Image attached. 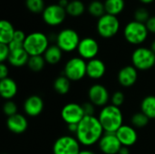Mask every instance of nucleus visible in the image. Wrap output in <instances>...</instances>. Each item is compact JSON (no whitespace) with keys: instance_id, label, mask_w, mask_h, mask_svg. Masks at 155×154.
<instances>
[{"instance_id":"f257e3e1","label":"nucleus","mask_w":155,"mask_h":154,"mask_svg":"<svg viewBox=\"0 0 155 154\" xmlns=\"http://www.w3.org/2000/svg\"><path fill=\"white\" fill-rule=\"evenodd\" d=\"M104 134V130L98 117L84 116L78 123L75 137L81 145L90 147L98 143Z\"/></svg>"},{"instance_id":"f03ea898","label":"nucleus","mask_w":155,"mask_h":154,"mask_svg":"<svg viewBox=\"0 0 155 154\" xmlns=\"http://www.w3.org/2000/svg\"><path fill=\"white\" fill-rule=\"evenodd\" d=\"M98 119L104 130V133H115L124 124V114L120 107L107 104L99 113Z\"/></svg>"},{"instance_id":"7ed1b4c3","label":"nucleus","mask_w":155,"mask_h":154,"mask_svg":"<svg viewBox=\"0 0 155 154\" xmlns=\"http://www.w3.org/2000/svg\"><path fill=\"white\" fill-rule=\"evenodd\" d=\"M49 37L43 32H32L26 35L24 42V49L30 56L44 55L49 47Z\"/></svg>"},{"instance_id":"20e7f679","label":"nucleus","mask_w":155,"mask_h":154,"mask_svg":"<svg viewBox=\"0 0 155 154\" xmlns=\"http://www.w3.org/2000/svg\"><path fill=\"white\" fill-rule=\"evenodd\" d=\"M149 31L145 24L135 20L130 21L124 28V37L127 43L133 45H140L148 38Z\"/></svg>"},{"instance_id":"39448f33","label":"nucleus","mask_w":155,"mask_h":154,"mask_svg":"<svg viewBox=\"0 0 155 154\" xmlns=\"http://www.w3.org/2000/svg\"><path fill=\"white\" fill-rule=\"evenodd\" d=\"M132 65L138 71H148L155 67V54L150 47L138 46L131 55Z\"/></svg>"},{"instance_id":"423d86ee","label":"nucleus","mask_w":155,"mask_h":154,"mask_svg":"<svg viewBox=\"0 0 155 154\" xmlns=\"http://www.w3.org/2000/svg\"><path fill=\"white\" fill-rule=\"evenodd\" d=\"M80 41L79 34L73 28H64L55 35V44L64 53H72L77 50Z\"/></svg>"},{"instance_id":"0eeeda50","label":"nucleus","mask_w":155,"mask_h":154,"mask_svg":"<svg viewBox=\"0 0 155 154\" xmlns=\"http://www.w3.org/2000/svg\"><path fill=\"white\" fill-rule=\"evenodd\" d=\"M120 26V21L117 16L104 14L97 20L96 31L101 37L104 39H110L118 34Z\"/></svg>"},{"instance_id":"6e6552de","label":"nucleus","mask_w":155,"mask_h":154,"mask_svg":"<svg viewBox=\"0 0 155 154\" xmlns=\"http://www.w3.org/2000/svg\"><path fill=\"white\" fill-rule=\"evenodd\" d=\"M87 62L80 56L70 58L64 64V75L71 82H78L86 76Z\"/></svg>"},{"instance_id":"1a4fd4ad","label":"nucleus","mask_w":155,"mask_h":154,"mask_svg":"<svg viewBox=\"0 0 155 154\" xmlns=\"http://www.w3.org/2000/svg\"><path fill=\"white\" fill-rule=\"evenodd\" d=\"M81 144L75 136L63 135L55 140L53 145V154H79Z\"/></svg>"},{"instance_id":"9d476101","label":"nucleus","mask_w":155,"mask_h":154,"mask_svg":"<svg viewBox=\"0 0 155 154\" xmlns=\"http://www.w3.org/2000/svg\"><path fill=\"white\" fill-rule=\"evenodd\" d=\"M66 15L67 13L65 8L59 5L57 3L46 5L42 13L44 22L50 26H57L62 25L64 22Z\"/></svg>"},{"instance_id":"9b49d317","label":"nucleus","mask_w":155,"mask_h":154,"mask_svg":"<svg viewBox=\"0 0 155 154\" xmlns=\"http://www.w3.org/2000/svg\"><path fill=\"white\" fill-rule=\"evenodd\" d=\"M85 116L82 104L77 103H68L61 110L62 120L68 124H78Z\"/></svg>"},{"instance_id":"f8f14e48","label":"nucleus","mask_w":155,"mask_h":154,"mask_svg":"<svg viewBox=\"0 0 155 154\" xmlns=\"http://www.w3.org/2000/svg\"><path fill=\"white\" fill-rule=\"evenodd\" d=\"M88 99L95 107H104L111 100L108 89L101 84H94L88 89Z\"/></svg>"},{"instance_id":"ddd939ff","label":"nucleus","mask_w":155,"mask_h":154,"mask_svg":"<svg viewBox=\"0 0 155 154\" xmlns=\"http://www.w3.org/2000/svg\"><path fill=\"white\" fill-rule=\"evenodd\" d=\"M99 49L100 47L98 42L94 38L87 36L81 39L76 51L79 56L87 62L96 58L99 53Z\"/></svg>"},{"instance_id":"4468645a","label":"nucleus","mask_w":155,"mask_h":154,"mask_svg":"<svg viewBox=\"0 0 155 154\" xmlns=\"http://www.w3.org/2000/svg\"><path fill=\"white\" fill-rule=\"evenodd\" d=\"M100 151L104 154H118L123 145L114 133H104L98 143Z\"/></svg>"},{"instance_id":"2eb2a0df","label":"nucleus","mask_w":155,"mask_h":154,"mask_svg":"<svg viewBox=\"0 0 155 154\" xmlns=\"http://www.w3.org/2000/svg\"><path fill=\"white\" fill-rule=\"evenodd\" d=\"M117 80L121 86L124 88L132 87L138 80V70L134 65H125L119 70Z\"/></svg>"},{"instance_id":"dca6fc26","label":"nucleus","mask_w":155,"mask_h":154,"mask_svg":"<svg viewBox=\"0 0 155 154\" xmlns=\"http://www.w3.org/2000/svg\"><path fill=\"white\" fill-rule=\"evenodd\" d=\"M121 144L125 147H131L134 145L138 141V133L136 129L128 124H123L119 130L115 133Z\"/></svg>"},{"instance_id":"f3484780","label":"nucleus","mask_w":155,"mask_h":154,"mask_svg":"<svg viewBox=\"0 0 155 154\" xmlns=\"http://www.w3.org/2000/svg\"><path fill=\"white\" fill-rule=\"evenodd\" d=\"M45 108L44 100L36 94L31 95L24 102V112L29 117L39 116Z\"/></svg>"},{"instance_id":"a211bd4d","label":"nucleus","mask_w":155,"mask_h":154,"mask_svg":"<svg viewBox=\"0 0 155 154\" xmlns=\"http://www.w3.org/2000/svg\"><path fill=\"white\" fill-rule=\"evenodd\" d=\"M7 129L15 134H22L28 128V121L26 117L21 113H16L6 119Z\"/></svg>"},{"instance_id":"6ab92c4d","label":"nucleus","mask_w":155,"mask_h":154,"mask_svg":"<svg viewBox=\"0 0 155 154\" xmlns=\"http://www.w3.org/2000/svg\"><path fill=\"white\" fill-rule=\"evenodd\" d=\"M106 73V65L104 62L99 58L87 61L86 76L92 80H99L104 76Z\"/></svg>"},{"instance_id":"aec40b11","label":"nucleus","mask_w":155,"mask_h":154,"mask_svg":"<svg viewBox=\"0 0 155 154\" xmlns=\"http://www.w3.org/2000/svg\"><path fill=\"white\" fill-rule=\"evenodd\" d=\"M18 86L16 82L10 77L2 79L0 81V95L3 99L8 101L16 96Z\"/></svg>"},{"instance_id":"412c9836","label":"nucleus","mask_w":155,"mask_h":154,"mask_svg":"<svg viewBox=\"0 0 155 154\" xmlns=\"http://www.w3.org/2000/svg\"><path fill=\"white\" fill-rule=\"evenodd\" d=\"M29 58L30 55L26 53V51L24 48H21L11 51L7 62L10 65L15 68H20L25 65H27Z\"/></svg>"},{"instance_id":"4be33fe9","label":"nucleus","mask_w":155,"mask_h":154,"mask_svg":"<svg viewBox=\"0 0 155 154\" xmlns=\"http://www.w3.org/2000/svg\"><path fill=\"white\" fill-rule=\"evenodd\" d=\"M15 33L14 25L7 20H1L0 22V44H9L13 40Z\"/></svg>"},{"instance_id":"5701e85b","label":"nucleus","mask_w":155,"mask_h":154,"mask_svg":"<svg viewBox=\"0 0 155 154\" xmlns=\"http://www.w3.org/2000/svg\"><path fill=\"white\" fill-rule=\"evenodd\" d=\"M63 51L56 45V44H51L44 54V58L46 62V64L54 65L57 64L63 58Z\"/></svg>"},{"instance_id":"b1692460","label":"nucleus","mask_w":155,"mask_h":154,"mask_svg":"<svg viewBox=\"0 0 155 154\" xmlns=\"http://www.w3.org/2000/svg\"><path fill=\"white\" fill-rule=\"evenodd\" d=\"M141 112L150 120H155V95H147L142 100Z\"/></svg>"},{"instance_id":"393cba45","label":"nucleus","mask_w":155,"mask_h":154,"mask_svg":"<svg viewBox=\"0 0 155 154\" xmlns=\"http://www.w3.org/2000/svg\"><path fill=\"white\" fill-rule=\"evenodd\" d=\"M105 13L117 16L125 8L124 0H105L104 2Z\"/></svg>"},{"instance_id":"a878e982","label":"nucleus","mask_w":155,"mask_h":154,"mask_svg":"<svg viewBox=\"0 0 155 154\" xmlns=\"http://www.w3.org/2000/svg\"><path fill=\"white\" fill-rule=\"evenodd\" d=\"M70 88L71 81L64 74L56 77L54 81V90L60 95L67 94L70 91Z\"/></svg>"},{"instance_id":"bb28decb","label":"nucleus","mask_w":155,"mask_h":154,"mask_svg":"<svg viewBox=\"0 0 155 154\" xmlns=\"http://www.w3.org/2000/svg\"><path fill=\"white\" fill-rule=\"evenodd\" d=\"M65 10H66L67 15L74 16V17H78L84 13L85 5L84 2L81 0H72L69 2Z\"/></svg>"},{"instance_id":"cd10ccee","label":"nucleus","mask_w":155,"mask_h":154,"mask_svg":"<svg viewBox=\"0 0 155 154\" xmlns=\"http://www.w3.org/2000/svg\"><path fill=\"white\" fill-rule=\"evenodd\" d=\"M45 64L46 62L43 55H35V56H30L27 63V67L32 72L38 73L45 68Z\"/></svg>"},{"instance_id":"c85d7f7f","label":"nucleus","mask_w":155,"mask_h":154,"mask_svg":"<svg viewBox=\"0 0 155 154\" xmlns=\"http://www.w3.org/2000/svg\"><path fill=\"white\" fill-rule=\"evenodd\" d=\"M88 12L91 15L100 18L103 16L105 13V7L104 3L99 1V0H94L88 5Z\"/></svg>"},{"instance_id":"c756f323","label":"nucleus","mask_w":155,"mask_h":154,"mask_svg":"<svg viewBox=\"0 0 155 154\" xmlns=\"http://www.w3.org/2000/svg\"><path fill=\"white\" fill-rule=\"evenodd\" d=\"M25 38H26V34H25L24 31H22V30H15L14 38L10 42V44H8V46L10 48V51H14V50L24 48V42H25Z\"/></svg>"},{"instance_id":"7c9ffc66","label":"nucleus","mask_w":155,"mask_h":154,"mask_svg":"<svg viewBox=\"0 0 155 154\" xmlns=\"http://www.w3.org/2000/svg\"><path fill=\"white\" fill-rule=\"evenodd\" d=\"M149 122H150V119L142 112L135 113L131 117V123H132V126H134V128H138V129L144 128L148 125Z\"/></svg>"},{"instance_id":"2f4dec72","label":"nucleus","mask_w":155,"mask_h":154,"mask_svg":"<svg viewBox=\"0 0 155 154\" xmlns=\"http://www.w3.org/2000/svg\"><path fill=\"white\" fill-rule=\"evenodd\" d=\"M25 6L33 14H42L46 5L45 0H25Z\"/></svg>"},{"instance_id":"473e14b6","label":"nucleus","mask_w":155,"mask_h":154,"mask_svg":"<svg viewBox=\"0 0 155 154\" xmlns=\"http://www.w3.org/2000/svg\"><path fill=\"white\" fill-rule=\"evenodd\" d=\"M134 20L143 24H146V22L148 21V19L151 17L149 15V12L146 8L144 7H139L134 11Z\"/></svg>"},{"instance_id":"72a5a7b5","label":"nucleus","mask_w":155,"mask_h":154,"mask_svg":"<svg viewBox=\"0 0 155 154\" xmlns=\"http://www.w3.org/2000/svg\"><path fill=\"white\" fill-rule=\"evenodd\" d=\"M17 110H18V108H17L16 103L12 100L5 101V103L3 105V112H4L5 115H6L7 117H10L12 115L18 113Z\"/></svg>"},{"instance_id":"f704fd0d","label":"nucleus","mask_w":155,"mask_h":154,"mask_svg":"<svg viewBox=\"0 0 155 154\" xmlns=\"http://www.w3.org/2000/svg\"><path fill=\"white\" fill-rule=\"evenodd\" d=\"M125 101V95L123 92L121 91H116L111 95V104L121 107Z\"/></svg>"},{"instance_id":"c9c22d12","label":"nucleus","mask_w":155,"mask_h":154,"mask_svg":"<svg viewBox=\"0 0 155 154\" xmlns=\"http://www.w3.org/2000/svg\"><path fill=\"white\" fill-rule=\"evenodd\" d=\"M10 53L11 51H10L8 44H0V62L1 63H5V61L8 60Z\"/></svg>"},{"instance_id":"e433bc0d","label":"nucleus","mask_w":155,"mask_h":154,"mask_svg":"<svg viewBox=\"0 0 155 154\" xmlns=\"http://www.w3.org/2000/svg\"><path fill=\"white\" fill-rule=\"evenodd\" d=\"M85 116H94L95 113V106L91 102H85L82 104Z\"/></svg>"},{"instance_id":"4c0bfd02","label":"nucleus","mask_w":155,"mask_h":154,"mask_svg":"<svg viewBox=\"0 0 155 154\" xmlns=\"http://www.w3.org/2000/svg\"><path fill=\"white\" fill-rule=\"evenodd\" d=\"M8 74H9V69H8L7 64L5 63H1L0 64V79L2 80V79L9 77Z\"/></svg>"},{"instance_id":"58836bf2","label":"nucleus","mask_w":155,"mask_h":154,"mask_svg":"<svg viewBox=\"0 0 155 154\" xmlns=\"http://www.w3.org/2000/svg\"><path fill=\"white\" fill-rule=\"evenodd\" d=\"M146 27L149 31V33H152V34H155V15L151 16L148 21L146 22Z\"/></svg>"},{"instance_id":"ea45409f","label":"nucleus","mask_w":155,"mask_h":154,"mask_svg":"<svg viewBox=\"0 0 155 154\" xmlns=\"http://www.w3.org/2000/svg\"><path fill=\"white\" fill-rule=\"evenodd\" d=\"M67 129L71 133H74L75 135V133L77 132V129H78V124H68Z\"/></svg>"},{"instance_id":"a19ab883","label":"nucleus","mask_w":155,"mask_h":154,"mask_svg":"<svg viewBox=\"0 0 155 154\" xmlns=\"http://www.w3.org/2000/svg\"><path fill=\"white\" fill-rule=\"evenodd\" d=\"M69 2H70V1H68V0H58V3H57V4H58L59 5H61L62 7L66 8V6L68 5Z\"/></svg>"},{"instance_id":"79ce46f5","label":"nucleus","mask_w":155,"mask_h":154,"mask_svg":"<svg viewBox=\"0 0 155 154\" xmlns=\"http://www.w3.org/2000/svg\"><path fill=\"white\" fill-rule=\"evenodd\" d=\"M118 154H130V151H129V148L128 147H125V146H123L119 152Z\"/></svg>"},{"instance_id":"37998d69","label":"nucleus","mask_w":155,"mask_h":154,"mask_svg":"<svg viewBox=\"0 0 155 154\" xmlns=\"http://www.w3.org/2000/svg\"><path fill=\"white\" fill-rule=\"evenodd\" d=\"M79 154H95L93 151L91 150H81V152H79Z\"/></svg>"},{"instance_id":"c03bdc74","label":"nucleus","mask_w":155,"mask_h":154,"mask_svg":"<svg viewBox=\"0 0 155 154\" xmlns=\"http://www.w3.org/2000/svg\"><path fill=\"white\" fill-rule=\"evenodd\" d=\"M150 48H151V50L155 54V39L152 42V44H151V45H150Z\"/></svg>"},{"instance_id":"a18cd8bd","label":"nucleus","mask_w":155,"mask_h":154,"mask_svg":"<svg viewBox=\"0 0 155 154\" xmlns=\"http://www.w3.org/2000/svg\"><path fill=\"white\" fill-rule=\"evenodd\" d=\"M154 0H140V2H142L143 4H151L153 3Z\"/></svg>"},{"instance_id":"49530a36","label":"nucleus","mask_w":155,"mask_h":154,"mask_svg":"<svg viewBox=\"0 0 155 154\" xmlns=\"http://www.w3.org/2000/svg\"><path fill=\"white\" fill-rule=\"evenodd\" d=\"M3 154H8V153H3Z\"/></svg>"}]
</instances>
